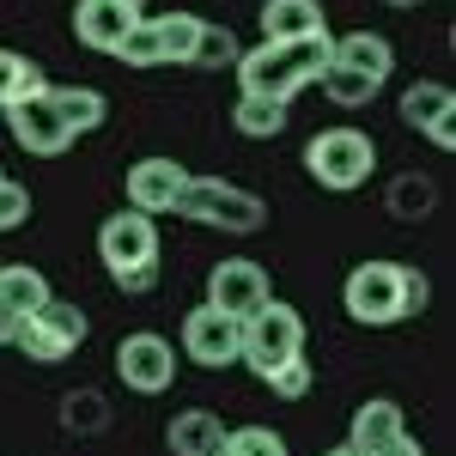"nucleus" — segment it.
Returning a JSON list of instances; mask_svg holds the SVG:
<instances>
[{"label": "nucleus", "mask_w": 456, "mask_h": 456, "mask_svg": "<svg viewBox=\"0 0 456 456\" xmlns=\"http://www.w3.org/2000/svg\"><path fill=\"white\" fill-rule=\"evenodd\" d=\"M335 61V37L311 31V37H286V43H256V49H238V92L244 98H281L292 104L298 86H311L316 73Z\"/></svg>", "instance_id": "1"}, {"label": "nucleus", "mask_w": 456, "mask_h": 456, "mask_svg": "<svg viewBox=\"0 0 456 456\" xmlns=\"http://www.w3.org/2000/svg\"><path fill=\"white\" fill-rule=\"evenodd\" d=\"M98 262H104V274L116 281V292L146 298V292L159 286V262H165V249H159V219H152V213H134V208H116L104 225H98Z\"/></svg>", "instance_id": "2"}, {"label": "nucleus", "mask_w": 456, "mask_h": 456, "mask_svg": "<svg viewBox=\"0 0 456 456\" xmlns=\"http://www.w3.org/2000/svg\"><path fill=\"white\" fill-rule=\"evenodd\" d=\"M305 171H311V183H322L329 195H353V189H365V183L378 176V141H371L365 128H353V122L322 128V134H311V146H305Z\"/></svg>", "instance_id": "3"}, {"label": "nucleus", "mask_w": 456, "mask_h": 456, "mask_svg": "<svg viewBox=\"0 0 456 456\" xmlns=\"http://www.w3.org/2000/svg\"><path fill=\"white\" fill-rule=\"evenodd\" d=\"M176 213L195 225H213V232H232V238H249L268 225V201L249 195L244 183H225V176H189Z\"/></svg>", "instance_id": "4"}, {"label": "nucleus", "mask_w": 456, "mask_h": 456, "mask_svg": "<svg viewBox=\"0 0 456 456\" xmlns=\"http://www.w3.org/2000/svg\"><path fill=\"white\" fill-rule=\"evenodd\" d=\"M341 305H347L353 322L365 329H389L408 316V268L402 262H359L347 281H341Z\"/></svg>", "instance_id": "5"}, {"label": "nucleus", "mask_w": 456, "mask_h": 456, "mask_svg": "<svg viewBox=\"0 0 456 456\" xmlns=\"http://www.w3.org/2000/svg\"><path fill=\"white\" fill-rule=\"evenodd\" d=\"M86 329H92V316L68 305V298H49V305H37L31 316H19V335H12V347L25 353L31 365H61L73 353L86 347Z\"/></svg>", "instance_id": "6"}, {"label": "nucleus", "mask_w": 456, "mask_h": 456, "mask_svg": "<svg viewBox=\"0 0 456 456\" xmlns=\"http://www.w3.org/2000/svg\"><path fill=\"white\" fill-rule=\"evenodd\" d=\"M195 31H201V19L183 12V6H176V12H159V19H141L134 31L122 37L116 61H122V68H189Z\"/></svg>", "instance_id": "7"}, {"label": "nucleus", "mask_w": 456, "mask_h": 456, "mask_svg": "<svg viewBox=\"0 0 456 456\" xmlns=\"http://www.w3.org/2000/svg\"><path fill=\"white\" fill-rule=\"evenodd\" d=\"M305 353V316L281 305V298H268L262 311L244 316V347H238V365H249L256 378H268L274 365L286 359H298Z\"/></svg>", "instance_id": "8"}, {"label": "nucleus", "mask_w": 456, "mask_h": 456, "mask_svg": "<svg viewBox=\"0 0 456 456\" xmlns=\"http://www.w3.org/2000/svg\"><path fill=\"white\" fill-rule=\"evenodd\" d=\"M6 128H12V141L25 146L31 159H61L73 146V128L61 122V110L49 98V79L31 86V92H19V98L6 104Z\"/></svg>", "instance_id": "9"}, {"label": "nucleus", "mask_w": 456, "mask_h": 456, "mask_svg": "<svg viewBox=\"0 0 456 456\" xmlns=\"http://www.w3.org/2000/svg\"><path fill=\"white\" fill-rule=\"evenodd\" d=\"M116 378L134 395H165L176 378V347L159 329H134V335L116 341Z\"/></svg>", "instance_id": "10"}, {"label": "nucleus", "mask_w": 456, "mask_h": 456, "mask_svg": "<svg viewBox=\"0 0 456 456\" xmlns=\"http://www.w3.org/2000/svg\"><path fill=\"white\" fill-rule=\"evenodd\" d=\"M238 347H244V322L225 316L219 305H195L183 316V359L201 365V371H225L238 365Z\"/></svg>", "instance_id": "11"}, {"label": "nucleus", "mask_w": 456, "mask_h": 456, "mask_svg": "<svg viewBox=\"0 0 456 456\" xmlns=\"http://www.w3.org/2000/svg\"><path fill=\"white\" fill-rule=\"evenodd\" d=\"M268 298H274V281H268V268H262L256 256H225V262L208 268V305H219L225 316L244 322V316L262 311Z\"/></svg>", "instance_id": "12"}, {"label": "nucleus", "mask_w": 456, "mask_h": 456, "mask_svg": "<svg viewBox=\"0 0 456 456\" xmlns=\"http://www.w3.org/2000/svg\"><path fill=\"white\" fill-rule=\"evenodd\" d=\"M183 183H189V171L176 165V159H165V152H152V159H134L128 165V208L134 213H176V201H183Z\"/></svg>", "instance_id": "13"}, {"label": "nucleus", "mask_w": 456, "mask_h": 456, "mask_svg": "<svg viewBox=\"0 0 456 456\" xmlns=\"http://www.w3.org/2000/svg\"><path fill=\"white\" fill-rule=\"evenodd\" d=\"M134 25H141V6L128 0H73V37L98 55H116Z\"/></svg>", "instance_id": "14"}, {"label": "nucleus", "mask_w": 456, "mask_h": 456, "mask_svg": "<svg viewBox=\"0 0 456 456\" xmlns=\"http://www.w3.org/2000/svg\"><path fill=\"white\" fill-rule=\"evenodd\" d=\"M395 116H402V128L432 134L438 122H451V116H456V92L444 86V79H414V86L395 98Z\"/></svg>", "instance_id": "15"}, {"label": "nucleus", "mask_w": 456, "mask_h": 456, "mask_svg": "<svg viewBox=\"0 0 456 456\" xmlns=\"http://www.w3.org/2000/svg\"><path fill=\"white\" fill-rule=\"evenodd\" d=\"M335 68H353L371 86H384L395 73V43L384 31H347V37H335Z\"/></svg>", "instance_id": "16"}, {"label": "nucleus", "mask_w": 456, "mask_h": 456, "mask_svg": "<svg viewBox=\"0 0 456 456\" xmlns=\"http://www.w3.org/2000/svg\"><path fill=\"white\" fill-rule=\"evenodd\" d=\"M329 31L322 0H262V43H286V37Z\"/></svg>", "instance_id": "17"}, {"label": "nucleus", "mask_w": 456, "mask_h": 456, "mask_svg": "<svg viewBox=\"0 0 456 456\" xmlns=\"http://www.w3.org/2000/svg\"><path fill=\"white\" fill-rule=\"evenodd\" d=\"M395 432H408V420H402V408L389 402V395H371V402H359L353 408V426H347V444H359V451H384Z\"/></svg>", "instance_id": "18"}, {"label": "nucleus", "mask_w": 456, "mask_h": 456, "mask_svg": "<svg viewBox=\"0 0 456 456\" xmlns=\"http://www.w3.org/2000/svg\"><path fill=\"white\" fill-rule=\"evenodd\" d=\"M219 438H225V420H219L213 408H183V414H171V426H165V451L171 456H208Z\"/></svg>", "instance_id": "19"}, {"label": "nucleus", "mask_w": 456, "mask_h": 456, "mask_svg": "<svg viewBox=\"0 0 456 456\" xmlns=\"http://www.w3.org/2000/svg\"><path fill=\"white\" fill-rule=\"evenodd\" d=\"M49 98L61 110V122L73 128V141H79V134H98L110 122V98L98 86H49Z\"/></svg>", "instance_id": "20"}, {"label": "nucleus", "mask_w": 456, "mask_h": 456, "mask_svg": "<svg viewBox=\"0 0 456 456\" xmlns=\"http://www.w3.org/2000/svg\"><path fill=\"white\" fill-rule=\"evenodd\" d=\"M55 292H49V274L31 268V262H0V305L12 316H31L37 305H49Z\"/></svg>", "instance_id": "21"}, {"label": "nucleus", "mask_w": 456, "mask_h": 456, "mask_svg": "<svg viewBox=\"0 0 456 456\" xmlns=\"http://www.w3.org/2000/svg\"><path fill=\"white\" fill-rule=\"evenodd\" d=\"M286 122H292V104H281V98H244L238 92V104H232V128L244 141H274V134H286Z\"/></svg>", "instance_id": "22"}, {"label": "nucleus", "mask_w": 456, "mask_h": 456, "mask_svg": "<svg viewBox=\"0 0 456 456\" xmlns=\"http://www.w3.org/2000/svg\"><path fill=\"white\" fill-rule=\"evenodd\" d=\"M316 86H322V98H329V104H341V110H365L371 98H378V92H384V86H371L365 73L335 68V61H329V68L316 73Z\"/></svg>", "instance_id": "23"}, {"label": "nucleus", "mask_w": 456, "mask_h": 456, "mask_svg": "<svg viewBox=\"0 0 456 456\" xmlns=\"http://www.w3.org/2000/svg\"><path fill=\"white\" fill-rule=\"evenodd\" d=\"M389 219H408V225H414V219H426V213L438 208V189H432V176H395V183H389Z\"/></svg>", "instance_id": "24"}, {"label": "nucleus", "mask_w": 456, "mask_h": 456, "mask_svg": "<svg viewBox=\"0 0 456 456\" xmlns=\"http://www.w3.org/2000/svg\"><path fill=\"white\" fill-rule=\"evenodd\" d=\"M238 49H244V43L232 37V25H208V19H201L189 68H201V73H213V68H232V61H238Z\"/></svg>", "instance_id": "25"}, {"label": "nucleus", "mask_w": 456, "mask_h": 456, "mask_svg": "<svg viewBox=\"0 0 456 456\" xmlns=\"http://www.w3.org/2000/svg\"><path fill=\"white\" fill-rule=\"evenodd\" d=\"M61 426L79 432V438H92V432L110 426V402L98 395V389H73V395H61Z\"/></svg>", "instance_id": "26"}, {"label": "nucleus", "mask_w": 456, "mask_h": 456, "mask_svg": "<svg viewBox=\"0 0 456 456\" xmlns=\"http://www.w3.org/2000/svg\"><path fill=\"white\" fill-rule=\"evenodd\" d=\"M208 456H286V438L274 426H238V432H225Z\"/></svg>", "instance_id": "27"}, {"label": "nucleus", "mask_w": 456, "mask_h": 456, "mask_svg": "<svg viewBox=\"0 0 456 456\" xmlns=\"http://www.w3.org/2000/svg\"><path fill=\"white\" fill-rule=\"evenodd\" d=\"M31 86H43V68L25 61L19 49H0V110L12 104L19 92H31Z\"/></svg>", "instance_id": "28"}, {"label": "nucleus", "mask_w": 456, "mask_h": 456, "mask_svg": "<svg viewBox=\"0 0 456 456\" xmlns=\"http://www.w3.org/2000/svg\"><path fill=\"white\" fill-rule=\"evenodd\" d=\"M262 384L274 389L281 402H305V395H311V359H305V353H298V359H286V365H274Z\"/></svg>", "instance_id": "29"}, {"label": "nucleus", "mask_w": 456, "mask_h": 456, "mask_svg": "<svg viewBox=\"0 0 456 456\" xmlns=\"http://www.w3.org/2000/svg\"><path fill=\"white\" fill-rule=\"evenodd\" d=\"M25 219H31V189L0 171V232H19Z\"/></svg>", "instance_id": "30"}, {"label": "nucleus", "mask_w": 456, "mask_h": 456, "mask_svg": "<svg viewBox=\"0 0 456 456\" xmlns=\"http://www.w3.org/2000/svg\"><path fill=\"white\" fill-rule=\"evenodd\" d=\"M432 305V281H426L420 268H408V316H420Z\"/></svg>", "instance_id": "31"}, {"label": "nucleus", "mask_w": 456, "mask_h": 456, "mask_svg": "<svg viewBox=\"0 0 456 456\" xmlns=\"http://www.w3.org/2000/svg\"><path fill=\"white\" fill-rule=\"evenodd\" d=\"M371 456H426V444H420V438H408V432H395L384 451H371Z\"/></svg>", "instance_id": "32"}, {"label": "nucleus", "mask_w": 456, "mask_h": 456, "mask_svg": "<svg viewBox=\"0 0 456 456\" xmlns=\"http://www.w3.org/2000/svg\"><path fill=\"white\" fill-rule=\"evenodd\" d=\"M12 335H19V316L0 305V347H12Z\"/></svg>", "instance_id": "33"}, {"label": "nucleus", "mask_w": 456, "mask_h": 456, "mask_svg": "<svg viewBox=\"0 0 456 456\" xmlns=\"http://www.w3.org/2000/svg\"><path fill=\"white\" fill-rule=\"evenodd\" d=\"M329 456H365V451H359V444H347V438H341V444H335V451H329Z\"/></svg>", "instance_id": "34"}, {"label": "nucleus", "mask_w": 456, "mask_h": 456, "mask_svg": "<svg viewBox=\"0 0 456 456\" xmlns=\"http://www.w3.org/2000/svg\"><path fill=\"white\" fill-rule=\"evenodd\" d=\"M384 6H426V0H384Z\"/></svg>", "instance_id": "35"}, {"label": "nucleus", "mask_w": 456, "mask_h": 456, "mask_svg": "<svg viewBox=\"0 0 456 456\" xmlns=\"http://www.w3.org/2000/svg\"><path fill=\"white\" fill-rule=\"evenodd\" d=\"M128 6H146V0H128Z\"/></svg>", "instance_id": "36"}]
</instances>
